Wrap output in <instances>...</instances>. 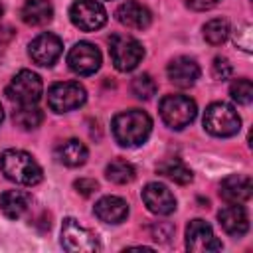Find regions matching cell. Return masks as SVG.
Returning a JSON list of instances; mask_svg holds the SVG:
<instances>
[{
    "label": "cell",
    "instance_id": "obj_28",
    "mask_svg": "<svg viewBox=\"0 0 253 253\" xmlns=\"http://www.w3.org/2000/svg\"><path fill=\"white\" fill-rule=\"evenodd\" d=\"M211 73H213L215 79L225 81V79H229L233 75V67L225 57H215L213 63H211Z\"/></svg>",
    "mask_w": 253,
    "mask_h": 253
},
{
    "label": "cell",
    "instance_id": "obj_21",
    "mask_svg": "<svg viewBox=\"0 0 253 253\" xmlns=\"http://www.w3.org/2000/svg\"><path fill=\"white\" fill-rule=\"evenodd\" d=\"M87 156H89V150L87 146L77 140V138H69V140H63L57 148H55V158L69 166V168H77V166H83L87 162Z\"/></svg>",
    "mask_w": 253,
    "mask_h": 253
},
{
    "label": "cell",
    "instance_id": "obj_14",
    "mask_svg": "<svg viewBox=\"0 0 253 253\" xmlns=\"http://www.w3.org/2000/svg\"><path fill=\"white\" fill-rule=\"evenodd\" d=\"M166 73H168V79L176 87L186 89V87H192L200 79V65L196 63V59H192L188 55H180L168 63Z\"/></svg>",
    "mask_w": 253,
    "mask_h": 253
},
{
    "label": "cell",
    "instance_id": "obj_1",
    "mask_svg": "<svg viewBox=\"0 0 253 253\" xmlns=\"http://www.w3.org/2000/svg\"><path fill=\"white\" fill-rule=\"evenodd\" d=\"M113 136L121 146H140L146 142L152 130V119L146 111L130 109L123 111L113 119Z\"/></svg>",
    "mask_w": 253,
    "mask_h": 253
},
{
    "label": "cell",
    "instance_id": "obj_5",
    "mask_svg": "<svg viewBox=\"0 0 253 253\" xmlns=\"http://www.w3.org/2000/svg\"><path fill=\"white\" fill-rule=\"evenodd\" d=\"M160 117L166 123V126L174 128V130H182L184 126H188L198 113L196 101L186 97V95H166L160 101Z\"/></svg>",
    "mask_w": 253,
    "mask_h": 253
},
{
    "label": "cell",
    "instance_id": "obj_13",
    "mask_svg": "<svg viewBox=\"0 0 253 253\" xmlns=\"http://www.w3.org/2000/svg\"><path fill=\"white\" fill-rule=\"evenodd\" d=\"M142 202L148 208V211H152L156 215H168V213H172L176 210L174 194L168 190V186L158 184V182H150V184L144 186Z\"/></svg>",
    "mask_w": 253,
    "mask_h": 253
},
{
    "label": "cell",
    "instance_id": "obj_23",
    "mask_svg": "<svg viewBox=\"0 0 253 253\" xmlns=\"http://www.w3.org/2000/svg\"><path fill=\"white\" fill-rule=\"evenodd\" d=\"M231 34V28H229V22L223 20V18H213L210 22L204 24V40L210 43V45H221L227 42Z\"/></svg>",
    "mask_w": 253,
    "mask_h": 253
},
{
    "label": "cell",
    "instance_id": "obj_22",
    "mask_svg": "<svg viewBox=\"0 0 253 253\" xmlns=\"http://www.w3.org/2000/svg\"><path fill=\"white\" fill-rule=\"evenodd\" d=\"M156 170H158V174H162V176H166L168 180H172V182H176V184H180V186H186V184H190L192 182V170L182 162V160H178V158H166V160H162L158 166H156Z\"/></svg>",
    "mask_w": 253,
    "mask_h": 253
},
{
    "label": "cell",
    "instance_id": "obj_16",
    "mask_svg": "<svg viewBox=\"0 0 253 253\" xmlns=\"http://www.w3.org/2000/svg\"><path fill=\"white\" fill-rule=\"evenodd\" d=\"M253 194V182L247 174H231L223 178L219 186V196L227 204H245Z\"/></svg>",
    "mask_w": 253,
    "mask_h": 253
},
{
    "label": "cell",
    "instance_id": "obj_24",
    "mask_svg": "<svg viewBox=\"0 0 253 253\" xmlns=\"http://www.w3.org/2000/svg\"><path fill=\"white\" fill-rule=\"evenodd\" d=\"M105 176L113 182V184H128L134 180L136 172H134V166L123 158H117L113 160L111 164H107L105 168Z\"/></svg>",
    "mask_w": 253,
    "mask_h": 253
},
{
    "label": "cell",
    "instance_id": "obj_34",
    "mask_svg": "<svg viewBox=\"0 0 253 253\" xmlns=\"http://www.w3.org/2000/svg\"><path fill=\"white\" fill-rule=\"evenodd\" d=\"M0 57H2V47H0Z\"/></svg>",
    "mask_w": 253,
    "mask_h": 253
},
{
    "label": "cell",
    "instance_id": "obj_15",
    "mask_svg": "<svg viewBox=\"0 0 253 253\" xmlns=\"http://www.w3.org/2000/svg\"><path fill=\"white\" fill-rule=\"evenodd\" d=\"M115 16H117V20H119L123 26L130 28V30H146V28L150 26V22H152L150 10H148L144 4L136 2V0H126V2H123V4L117 8Z\"/></svg>",
    "mask_w": 253,
    "mask_h": 253
},
{
    "label": "cell",
    "instance_id": "obj_12",
    "mask_svg": "<svg viewBox=\"0 0 253 253\" xmlns=\"http://www.w3.org/2000/svg\"><path fill=\"white\" fill-rule=\"evenodd\" d=\"M28 51H30V57L34 59V63H38L42 67H51L59 59V55L63 51V43L55 34L43 32L30 42Z\"/></svg>",
    "mask_w": 253,
    "mask_h": 253
},
{
    "label": "cell",
    "instance_id": "obj_29",
    "mask_svg": "<svg viewBox=\"0 0 253 253\" xmlns=\"http://www.w3.org/2000/svg\"><path fill=\"white\" fill-rule=\"evenodd\" d=\"M235 45L241 47L243 51H251V26L249 24H243L235 32Z\"/></svg>",
    "mask_w": 253,
    "mask_h": 253
},
{
    "label": "cell",
    "instance_id": "obj_30",
    "mask_svg": "<svg viewBox=\"0 0 253 253\" xmlns=\"http://www.w3.org/2000/svg\"><path fill=\"white\" fill-rule=\"evenodd\" d=\"M75 190L81 194V196H91V194H95L97 190H99V184H97V180H93V178H79V180H75Z\"/></svg>",
    "mask_w": 253,
    "mask_h": 253
},
{
    "label": "cell",
    "instance_id": "obj_11",
    "mask_svg": "<svg viewBox=\"0 0 253 253\" xmlns=\"http://www.w3.org/2000/svg\"><path fill=\"white\" fill-rule=\"evenodd\" d=\"M67 65L77 75H93L101 67V51L89 42L75 43L67 53Z\"/></svg>",
    "mask_w": 253,
    "mask_h": 253
},
{
    "label": "cell",
    "instance_id": "obj_32",
    "mask_svg": "<svg viewBox=\"0 0 253 253\" xmlns=\"http://www.w3.org/2000/svg\"><path fill=\"white\" fill-rule=\"evenodd\" d=\"M2 121H4V111H2V105H0V125H2Z\"/></svg>",
    "mask_w": 253,
    "mask_h": 253
},
{
    "label": "cell",
    "instance_id": "obj_20",
    "mask_svg": "<svg viewBox=\"0 0 253 253\" xmlns=\"http://www.w3.org/2000/svg\"><path fill=\"white\" fill-rule=\"evenodd\" d=\"M32 204V198L28 192L22 190H6L0 196V210L8 219H20Z\"/></svg>",
    "mask_w": 253,
    "mask_h": 253
},
{
    "label": "cell",
    "instance_id": "obj_18",
    "mask_svg": "<svg viewBox=\"0 0 253 253\" xmlns=\"http://www.w3.org/2000/svg\"><path fill=\"white\" fill-rule=\"evenodd\" d=\"M95 215L105 223H123L128 215V204L119 196H105L95 204Z\"/></svg>",
    "mask_w": 253,
    "mask_h": 253
},
{
    "label": "cell",
    "instance_id": "obj_10",
    "mask_svg": "<svg viewBox=\"0 0 253 253\" xmlns=\"http://www.w3.org/2000/svg\"><path fill=\"white\" fill-rule=\"evenodd\" d=\"M186 249L192 253L219 251L221 241L215 237L211 225L204 219H192L186 225Z\"/></svg>",
    "mask_w": 253,
    "mask_h": 253
},
{
    "label": "cell",
    "instance_id": "obj_33",
    "mask_svg": "<svg viewBox=\"0 0 253 253\" xmlns=\"http://www.w3.org/2000/svg\"><path fill=\"white\" fill-rule=\"evenodd\" d=\"M2 14H4V6H2V2H0V18H2Z\"/></svg>",
    "mask_w": 253,
    "mask_h": 253
},
{
    "label": "cell",
    "instance_id": "obj_4",
    "mask_svg": "<svg viewBox=\"0 0 253 253\" xmlns=\"http://www.w3.org/2000/svg\"><path fill=\"white\" fill-rule=\"evenodd\" d=\"M109 55L115 65V69L126 73L138 67V63L144 57V47L142 43L126 34H115L109 40Z\"/></svg>",
    "mask_w": 253,
    "mask_h": 253
},
{
    "label": "cell",
    "instance_id": "obj_3",
    "mask_svg": "<svg viewBox=\"0 0 253 253\" xmlns=\"http://www.w3.org/2000/svg\"><path fill=\"white\" fill-rule=\"evenodd\" d=\"M204 128L213 136L227 138V136H233V134L239 132L241 117L237 115V111L229 103L217 101V103H211L206 109V113H204Z\"/></svg>",
    "mask_w": 253,
    "mask_h": 253
},
{
    "label": "cell",
    "instance_id": "obj_8",
    "mask_svg": "<svg viewBox=\"0 0 253 253\" xmlns=\"http://www.w3.org/2000/svg\"><path fill=\"white\" fill-rule=\"evenodd\" d=\"M61 245H63V249H67L71 253H93V251L101 249V243H99L97 235L91 229L83 227L73 217H65L63 219Z\"/></svg>",
    "mask_w": 253,
    "mask_h": 253
},
{
    "label": "cell",
    "instance_id": "obj_9",
    "mask_svg": "<svg viewBox=\"0 0 253 253\" xmlns=\"http://www.w3.org/2000/svg\"><path fill=\"white\" fill-rule=\"evenodd\" d=\"M69 18L75 28L83 32H95L105 26L107 12L99 0H75L69 8Z\"/></svg>",
    "mask_w": 253,
    "mask_h": 253
},
{
    "label": "cell",
    "instance_id": "obj_26",
    "mask_svg": "<svg viewBox=\"0 0 253 253\" xmlns=\"http://www.w3.org/2000/svg\"><path fill=\"white\" fill-rule=\"evenodd\" d=\"M130 91H132L134 97L146 101V99H150V97L156 93V83H154V79H152L148 73H140V75H136V77L132 79Z\"/></svg>",
    "mask_w": 253,
    "mask_h": 253
},
{
    "label": "cell",
    "instance_id": "obj_27",
    "mask_svg": "<svg viewBox=\"0 0 253 253\" xmlns=\"http://www.w3.org/2000/svg\"><path fill=\"white\" fill-rule=\"evenodd\" d=\"M229 95L239 105H249L253 101V83L249 79H235L229 87Z\"/></svg>",
    "mask_w": 253,
    "mask_h": 253
},
{
    "label": "cell",
    "instance_id": "obj_2",
    "mask_svg": "<svg viewBox=\"0 0 253 253\" xmlns=\"http://www.w3.org/2000/svg\"><path fill=\"white\" fill-rule=\"evenodd\" d=\"M0 168L8 180L20 186H36L43 178L42 166L26 150H16V148L4 150L0 156Z\"/></svg>",
    "mask_w": 253,
    "mask_h": 253
},
{
    "label": "cell",
    "instance_id": "obj_6",
    "mask_svg": "<svg viewBox=\"0 0 253 253\" xmlns=\"http://www.w3.org/2000/svg\"><path fill=\"white\" fill-rule=\"evenodd\" d=\"M42 93H43V83L40 75L30 69L18 71L6 87L8 99L18 105H36L42 99Z\"/></svg>",
    "mask_w": 253,
    "mask_h": 253
},
{
    "label": "cell",
    "instance_id": "obj_25",
    "mask_svg": "<svg viewBox=\"0 0 253 253\" xmlns=\"http://www.w3.org/2000/svg\"><path fill=\"white\" fill-rule=\"evenodd\" d=\"M12 119H14V123H16L18 126L30 130V128H36V126L42 125L43 113H42L36 105H18V109H16L14 115H12Z\"/></svg>",
    "mask_w": 253,
    "mask_h": 253
},
{
    "label": "cell",
    "instance_id": "obj_7",
    "mask_svg": "<svg viewBox=\"0 0 253 253\" xmlns=\"http://www.w3.org/2000/svg\"><path fill=\"white\" fill-rule=\"evenodd\" d=\"M87 101V91L77 81L53 83L47 91V105L53 113H69L79 109Z\"/></svg>",
    "mask_w": 253,
    "mask_h": 253
},
{
    "label": "cell",
    "instance_id": "obj_19",
    "mask_svg": "<svg viewBox=\"0 0 253 253\" xmlns=\"http://www.w3.org/2000/svg\"><path fill=\"white\" fill-rule=\"evenodd\" d=\"M20 16L28 26H45L53 18V6L49 0H26Z\"/></svg>",
    "mask_w": 253,
    "mask_h": 253
},
{
    "label": "cell",
    "instance_id": "obj_17",
    "mask_svg": "<svg viewBox=\"0 0 253 253\" xmlns=\"http://www.w3.org/2000/svg\"><path fill=\"white\" fill-rule=\"evenodd\" d=\"M221 229L231 237H241L249 229V215L241 204H229L217 213Z\"/></svg>",
    "mask_w": 253,
    "mask_h": 253
},
{
    "label": "cell",
    "instance_id": "obj_31",
    "mask_svg": "<svg viewBox=\"0 0 253 253\" xmlns=\"http://www.w3.org/2000/svg\"><path fill=\"white\" fill-rule=\"evenodd\" d=\"M219 0H186V4L196 10V12H206V10H211L213 6H217Z\"/></svg>",
    "mask_w": 253,
    "mask_h": 253
}]
</instances>
